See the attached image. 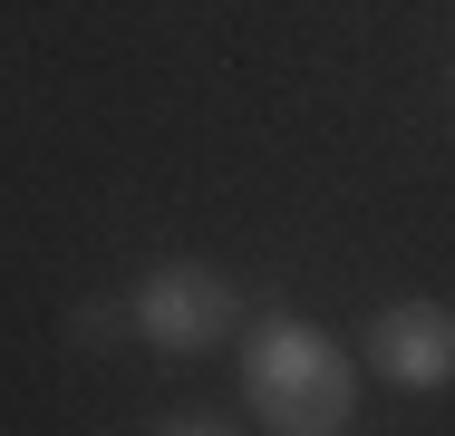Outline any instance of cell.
Listing matches in <instances>:
<instances>
[{
	"mask_svg": "<svg viewBox=\"0 0 455 436\" xmlns=\"http://www.w3.org/2000/svg\"><path fill=\"white\" fill-rule=\"evenodd\" d=\"M68 340L78 349H116V340H136V311H126V301H78V311H68Z\"/></svg>",
	"mask_w": 455,
	"mask_h": 436,
	"instance_id": "4",
	"label": "cell"
},
{
	"mask_svg": "<svg viewBox=\"0 0 455 436\" xmlns=\"http://www.w3.org/2000/svg\"><path fill=\"white\" fill-rule=\"evenodd\" d=\"M156 436H243V427H223V417H165Z\"/></svg>",
	"mask_w": 455,
	"mask_h": 436,
	"instance_id": "5",
	"label": "cell"
},
{
	"mask_svg": "<svg viewBox=\"0 0 455 436\" xmlns=\"http://www.w3.org/2000/svg\"><path fill=\"white\" fill-rule=\"evenodd\" d=\"M126 311H136V340L146 349H223L243 330V291H233V271H213V262H156L136 291H126Z\"/></svg>",
	"mask_w": 455,
	"mask_h": 436,
	"instance_id": "2",
	"label": "cell"
},
{
	"mask_svg": "<svg viewBox=\"0 0 455 436\" xmlns=\"http://www.w3.org/2000/svg\"><path fill=\"white\" fill-rule=\"evenodd\" d=\"M368 368L387 388H455V311L446 301H387L368 320Z\"/></svg>",
	"mask_w": 455,
	"mask_h": 436,
	"instance_id": "3",
	"label": "cell"
},
{
	"mask_svg": "<svg viewBox=\"0 0 455 436\" xmlns=\"http://www.w3.org/2000/svg\"><path fill=\"white\" fill-rule=\"evenodd\" d=\"M243 398L272 436H339L359 408V359L320 320H252L243 340Z\"/></svg>",
	"mask_w": 455,
	"mask_h": 436,
	"instance_id": "1",
	"label": "cell"
}]
</instances>
